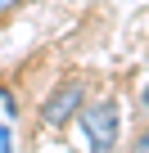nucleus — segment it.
Masks as SVG:
<instances>
[{"mask_svg": "<svg viewBox=\"0 0 149 153\" xmlns=\"http://www.w3.org/2000/svg\"><path fill=\"white\" fill-rule=\"evenodd\" d=\"M131 153H149V131H145V135H136V144H131Z\"/></svg>", "mask_w": 149, "mask_h": 153, "instance_id": "obj_3", "label": "nucleus"}, {"mask_svg": "<svg viewBox=\"0 0 149 153\" xmlns=\"http://www.w3.org/2000/svg\"><path fill=\"white\" fill-rule=\"evenodd\" d=\"M82 108H86V86H82V81H63V86L41 104V122H45V126H63V122L77 117Z\"/></svg>", "mask_w": 149, "mask_h": 153, "instance_id": "obj_2", "label": "nucleus"}, {"mask_svg": "<svg viewBox=\"0 0 149 153\" xmlns=\"http://www.w3.org/2000/svg\"><path fill=\"white\" fill-rule=\"evenodd\" d=\"M14 5H18V0H0V14H9V9H14Z\"/></svg>", "mask_w": 149, "mask_h": 153, "instance_id": "obj_4", "label": "nucleus"}, {"mask_svg": "<svg viewBox=\"0 0 149 153\" xmlns=\"http://www.w3.org/2000/svg\"><path fill=\"white\" fill-rule=\"evenodd\" d=\"M140 104H145V108H149V86H145V90H140Z\"/></svg>", "mask_w": 149, "mask_h": 153, "instance_id": "obj_5", "label": "nucleus"}, {"mask_svg": "<svg viewBox=\"0 0 149 153\" xmlns=\"http://www.w3.org/2000/svg\"><path fill=\"white\" fill-rule=\"evenodd\" d=\"M77 117H82V131H86L91 153H113V149H118V135H122V113H118V104H113V99L86 104Z\"/></svg>", "mask_w": 149, "mask_h": 153, "instance_id": "obj_1", "label": "nucleus"}]
</instances>
